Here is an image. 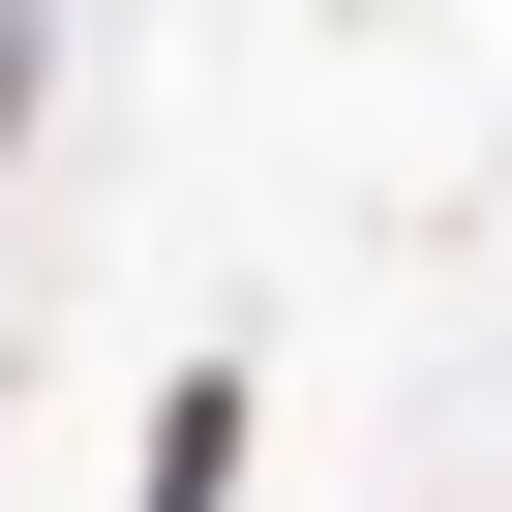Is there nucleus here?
<instances>
[{
    "instance_id": "f257e3e1",
    "label": "nucleus",
    "mask_w": 512,
    "mask_h": 512,
    "mask_svg": "<svg viewBox=\"0 0 512 512\" xmlns=\"http://www.w3.org/2000/svg\"><path fill=\"white\" fill-rule=\"evenodd\" d=\"M211 482H241V362H211V392L151 422V512H211Z\"/></svg>"
},
{
    "instance_id": "f03ea898",
    "label": "nucleus",
    "mask_w": 512,
    "mask_h": 512,
    "mask_svg": "<svg viewBox=\"0 0 512 512\" xmlns=\"http://www.w3.org/2000/svg\"><path fill=\"white\" fill-rule=\"evenodd\" d=\"M0 151H31V0H0Z\"/></svg>"
}]
</instances>
